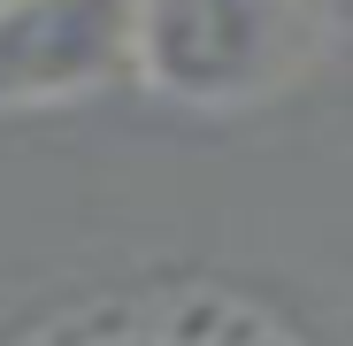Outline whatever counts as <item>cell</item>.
<instances>
[{
  "mask_svg": "<svg viewBox=\"0 0 353 346\" xmlns=\"http://www.w3.org/2000/svg\"><path fill=\"white\" fill-rule=\"evenodd\" d=\"M315 46V0H131V77L185 108L276 93Z\"/></svg>",
  "mask_w": 353,
  "mask_h": 346,
  "instance_id": "1",
  "label": "cell"
},
{
  "mask_svg": "<svg viewBox=\"0 0 353 346\" xmlns=\"http://www.w3.org/2000/svg\"><path fill=\"white\" fill-rule=\"evenodd\" d=\"M131 77V0H0V108H62Z\"/></svg>",
  "mask_w": 353,
  "mask_h": 346,
  "instance_id": "2",
  "label": "cell"
}]
</instances>
